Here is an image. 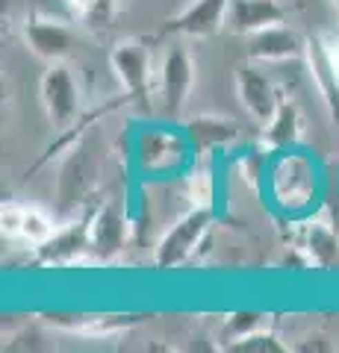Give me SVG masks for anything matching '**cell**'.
Listing matches in <instances>:
<instances>
[{"mask_svg":"<svg viewBox=\"0 0 339 353\" xmlns=\"http://www.w3.org/2000/svg\"><path fill=\"white\" fill-rule=\"evenodd\" d=\"M262 192H269L271 206L283 215L289 218L310 215L322 197V171L316 159L301 148L275 150L269 153Z\"/></svg>","mask_w":339,"mask_h":353,"instance_id":"6da1fadb","label":"cell"},{"mask_svg":"<svg viewBox=\"0 0 339 353\" xmlns=\"http://www.w3.org/2000/svg\"><path fill=\"white\" fill-rule=\"evenodd\" d=\"M130 159H133L136 174H142L145 180H168V176H183L189 171L198 153L183 127L145 124L133 132Z\"/></svg>","mask_w":339,"mask_h":353,"instance_id":"7a4b0ae2","label":"cell"},{"mask_svg":"<svg viewBox=\"0 0 339 353\" xmlns=\"http://www.w3.org/2000/svg\"><path fill=\"white\" fill-rule=\"evenodd\" d=\"M215 221V206H189L186 212L174 221L166 230V236L159 239V245L154 250V265L159 271L180 268L189 262L198 248L204 245V239L210 236Z\"/></svg>","mask_w":339,"mask_h":353,"instance_id":"3957f363","label":"cell"},{"mask_svg":"<svg viewBox=\"0 0 339 353\" xmlns=\"http://www.w3.org/2000/svg\"><path fill=\"white\" fill-rule=\"evenodd\" d=\"M195 57L183 41H174L166 50L159 65V80H157V106L166 118H177L183 112L186 101H189L192 88H195Z\"/></svg>","mask_w":339,"mask_h":353,"instance_id":"277c9868","label":"cell"},{"mask_svg":"<svg viewBox=\"0 0 339 353\" xmlns=\"http://www.w3.org/2000/svg\"><path fill=\"white\" fill-rule=\"evenodd\" d=\"M39 101L53 130H71L80 118V85L68 65L53 62L39 80Z\"/></svg>","mask_w":339,"mask_h":353,"instance_id":"5b68a950","label":"cell"},{"mask_svg":"<svg viewBox=\"0 0 339 353\" xmlns=\"http://www.w3.org/2000/svg\"><path fill=\"white\" fill-rule=\"evenodd\" d=\"M109 68H113L124 97L136 103H148L151 97V48L142 39H124L109 50Z\"/></svg>","mask_w":339,"mask_h":353,"instance_id":"8992f818","label":"cell"},{"mask_svg":"<svg viewBox=\"0 0 339 353\" xmlns=\"http://www.w3.org/2000/svg\"><path fill=\"white\" fill-rule=\"evenodd\" d=\"M227 9L231 0H192L189 6H183L174 18H166V24L159 27L157 36H177V39H210L215 30L227 21Z\"/></svg>","mask_w":339,"mask_h":353,"instance_id":"52a82bcc","label":"cell"},{"mask_svg":"<svg viewBox=\"0 0 339 353\" xmlns=\"http://www.w3.org/2000/svg\"><path fill=\"white\" fill-rule=\"evenodd\" d=\"M130 230V212L127 203L122 206L118 201H104L92 209V253L97 262H109L124 250Z\"/></svg>","mask_w":339,"mask_h":353,"instance_id":"ba28073f","label":"cell"},{"mask_svg":"<svg viewBox=\"0 0 339 353\" xmlns=\"http://www.w3.org/2000/svg\"><path fill=\"white\" fill-rule=\"evenodd\" d=\"M0 230H3V239L12 241H24L30 248H41L45 241L53 239L57 233V224L48 212H41L39 206H24L18 201H3L0 206Z\"/></svg>","mask_w":339,"mask_h":353,"instance_id":"9c48e42d","label":"cell"},{"mask_svg":"<svg viewBox=\"0 0 339 353\" xmlns=\"http://www.w3.org/2000/svg\"><path fill=\"white\" fill-rule=\"evenodd\" d=\"M236 97L248 112V118L257 121L260 127L269 124L283 101L278 85L271 83V77L266 71H260L254 62L245 65V68H236Z\"/></svg>","mask_w":339,"mask_h":353,"instance_id":"30bf717a","label":"cell"},{"mask_svg":"<svg viewBox=\"0 0 339 353\" xmlns=\"http://www.w3.org/2000/svg\"><path fill=\"white\" fill-rule=\"evenodd\" d=\"M304 50H307V41L287 24H275L245 36V53L254 65L292 62V59H301Z\"/></svg>","mask_w":339,"mask_h":353,"instance_id":"8fae6325","label":"cell"},{"mask_svg":"<svg viewBox=\"0 0 339 353\" xmlns=\"http://www.w3.org/2000/svg\"><path fill=\"white\" fill-rule=\"evenodd\" d=\"M21 36H24V44L32 57L48 62V65L62 62L74 48L71 30L65 24H59V21L48 18V15H32L30 21H24Z\"/></svg>","mask_w":339,"mask_h":353,"instance_id":"7c38bea8","label":"cell"},{"mask_svg":"<svg viewBox=\"0 0 339 353\" xmlns=\"http://www.w3.org/2000/svg\"><path fill=\"white\" fill-rule=\"evenodd\" d=\"M92 212H86L80 221H74V224L62 227L53 233L50 241L39 248V262L41 265H74L83 253H92Z\"/></svg>","mask_w":339,"mask_h":353,"instance_id":"4fadbf2b","label":"cell"},{"mask_svg":"<svg viewBox=\"0 0 339 353\" xmlns=\"http://www.w3.org/2000/svg\"><path fill=\"white\" fill-rule=\"evenodd\" d=\"M97 174V165L92 159V148L89 145H77L71 150V157L62 162L59 168V180H57V194L59 203L65 209L77 206L80 201H86V194L92 189V180Z\"/></svg>","mask_w":339,"mask_h":353,"instance_id":"5bb4252c","label":"cell"},{"mask_svg":"<svg viewBox=\"0 0 339 353\" xmlns=\"http://www.w3.org/2000/svg\"><path fill=\"white\" fill-rule=\"evenodd\" d=\"M183 130L189 136L195 153H198V159L213 157L218 150H227L239 139V127L224 115H195L186 121Z\"/></svg>","mask_w":339,"mask_h":353,"instance_id":"9a60e30c","label":"cell"},{"mask_svg":"<svg viewBox=\"0 0 339 353\" xmlns=\"http://www.w3.org/2000/svg\"><path fill=\"white\" fill-rule=\"evenodd\" d=\"M304 59H307V68H310V77L316 83V92L322 94V101L327 106V112H331L333 124L339 127V74L333 68L331 57H327L322 39H310L307 41Z\"/></svg>","mask_w":339,"mask_h":353,"instance_id":"2e32d148","label":"cell"},{"mask_svg":"<svg viewBox=\"0 0 339 353\" xmlns=\"http://www.w3.org/2000/svg\"><path fill=\"white\" fill-rule=\"evenodd\" d=\"M304 136V118L301 109L292 101H280L278 112L271 115L269 124H262V150L275 153L287 148H298Z\"/></svg>","mask_w":339,"mask_h":353,"instance_id":"e0dca14e","label":"cell"},{"mask_svg":"<svg viewBox=\"0 0 339 353\" xmlns=\"http://www.w3.org/2000/svg\"><path fill=\"white\" fill-rule=\"evenodd\" d=\"M283 6L278 0H231V9H227V21L236 32L251 36L257 30L283 24Z\"/></svg>","mask_w":339,"mask_h":353,"instance_id":"ac0fdd59","label":"cell"},{"mask_svg":"<svg viewBox=\"0 0 339 353\" xmlns=\"http://www.w3.org/2000/svg\"><path fill=\"white\" fill-rule=\"evenodd\" d=\"M45 318L53 327L68 330V333H77V336H89V339L122 333V330L136 324V318H130V315H65V312H53Z\"/></svg>","mask_w":339,"mask_h":353,"instance_id":"d6986e66","label":"cell"},{"mask_svg":"<svg viewBox=\"0 0 339 353\" xmlns=\"http://www.w3.org/2000/svg\"><path fill=\"white\" fill-rule=\"evenodd\" d=\"M298 250L307 256L313 265H322L327 268L336 256H339V236L336 227L322 215H313L307 224H304V241L298 245Z\"/></svg>","mask_w":339,"mask_h":353,"instance_id":"ffe728a7","label":"cell"},{"mask_svg":"<svg viewBox=\"0 0 339 353\" xmlns=\"http://www.w3.org/2000/svg\"><path fill=\"white\" fill-rule=\"evenodd\" d=\"M183 194L192 206H215L218 180H215V165L210 157L195 159L192 168L183 174Z\"/></svg>","mask_w":339,"mask_h":353,"instance_id":"44dd1931","label":"cell"},{"mask_svg":"<svg viewBox=\"0 0 339 353\" xmlns=\"http://www.w3.org/2000/svg\"><path fill=\"white\" fill-rule=\"evenodd\" d=\"M62 6L77 24L92 30H104L118 18V0H62Z\"/></svg>","mask_w":339,"mask_h":353,"instance_id":"7402d4cb","label":"cell"},{"mask_svg":"<svg viewBox=\"0 0 339 353\" xmlns=\"http://www.w3.org/2000/svg\"><path fill=\"white\" fill-rule=\"evenodd\" d=\"M260 330H262V315H257V312H236V315L227 318V333H231L236 341L254 336Z\"/></svg>","mask_w":339,"mask_h":353,"instance_id":"603a6c76","label":"cell"},{"mask_svg":"<svg viewBox=\"0 0 339 353\" xmlns=\"http://www.w3.org/2000/svg\"><path fill=\"white\" fill-rule=\"evenodd\" d=\"M322 44H325L327 57H331L333 68H336V74H339V39H322Z\"/></svg>","mask_w":339,"mask_h":353,"instance_id":"cb8c5ba5","label":"cell"},{"mask_svg":"<svg viewBox=\"0 0 339 353\" xmlns=\"http://www.w3.org/2000/svg\"><path fill=\"white\" fill-rule=\"evenodd\" d=\"M333 6H336V12H339V0H333Z\"/></svg>","mask_w":339,"mask_h":353,"instance_id":"d4e9b609","label":"cell"}]
</instances>
